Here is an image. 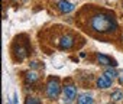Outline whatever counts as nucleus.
<instances>
[{"label":"nucleus","instance_id":"4","mask_svg":"<svg viewBox=\"0 0 123 104\" xmlns=\"http://www.w3.org/2000/svg\"><path fill=\"white\" fill-rule=\"evenodd\" d=\"M58 45H59L61 49H71L74 46V38L71 35H64V36L59 38Z\"/></svg>","mask_w":123,"mask_h":104},{"label":"nucleus","instance_id":"1","mask_svg":"<svg viewBox=\"0 0 123 104\" xmlns=\"http://www.w3.org/2000/svg\"><path fill=\"white\" fill-rule=\"evenodd\" d=\"M90 28L96 32H100V33H110V32H114L117 29V23H116L114 17H111L110 15L97 13L91 17Z\"/></svg>","mask_w":123,"mask_h":104},{"label":"nucleus","instance_id":"2","mask_svg":"<svg viewBox=\"0 0 123 104\" xmlns=\"http://www.w3.org/2000/svg\"><path fill=\"white\" fill-rule=\"evenodd\" d=\"M59 92H61V85H59L58 78H51L48 81V84H46V95H48V98L55 100V98H58Z\"/></svg>","mask_w":123,"mask_h":104},{"label":"nucleus","instance_id":"14","mask_svg":"<svg viewBox=\"0 0 123 104\" xmlns=\"http://www.w3.org/2000/svg\"><path fill=\"white\" fill-rule=\"evenodd\" d=\"M13 104H18V94H13Z\"/></svg>","mask_w":123,"mask_h":104},{"label":"nucleus","instance_id":"13","mask_svg":"<svg viewBox=\"0 0 123 104\" xmlns=\"http://www.w3.org/2000/svg\"><path fill=\"white\" fill-rule=\"evenodd\" d=\"M117 78H119V82L120 84H123V69L119 72V75H117Z\"/></svg>","mask_w":123,"mask_h":104},{"label":"nucleus","instance_id":"7","mask_svg":"<svg viewBox=\"0 0 123 104\" xmlns=\"http://www.w3.org/2000/svg\"><path fill=\"white\" fill-rule=\"evenodd\" d=\"M111 81H113V80L107 78L106 75H100V77L97 78V87H98V88L106 90V88H109V87L111 85Z\"/></svg>","mask_w":123,"mask_h":104},{"label":"nucleus","instance_id":"11","mask_svg":"<svg viewBox=\"0 0 123 104\" xmlns=\"http://www.w3.org/2000/svg\"><path fill=\"white\" fill-rule=\"evenodd\" d=\"M25 104H42V103H41V100L36 98V97H28V98L25 100Z\"/></svg>","mask_w":123,"mask_h":104},{"label":"nucleus","instance_id":"3","mask_svg":"<svg viewBox=\"0 0 123 104\" xmlns=\"http://www.w3.org/2000/svg\"><path fill=\"white\" fill-rule=\"evenodd\" d=\"M75 97H77V88L73 84H67L64 87V100H65V103L74 101Z\"/></svg>","mask_w":123,"mask_h":104},{"label":"nucleus","instance_id":"10","mask_svg":"<svg viewBox=\"0 0 123 104\" xmlns=\"http://www.w3.org/2000/svg\"><path fill=\"white\" fill-rule=\"evenodd\" d=\"M104 75H106L107 78H110V80H114V78L119 75V72H117L114 68H107V69L104 71Z\"/></svg>","mask_w":123,"mask_h":104},{"label":"nucleus","instance_id":"9","mask_svg":"<svg viewBox=\"0 0 123 104\" xmlns=\"http://www.w3.org/2000/svg\"><path fill=\"white\" fill-rule=\"evenodd\" d=\"M38 78H39V75H38L35 71H29V72H26V75H25L26 82H35Z\"/></svg>","mask_w":123,"mask_h":104},{"label":"nucleus","instance_id":"12","mask_svg":"<svg viewBox=\"0 0 123 104\" xmlns=\"http://www.w3.org/2000/svg\"><path fill=\"white\" fill-rule=\"evenodd\" d=\"M123 98V92L122 91H114L113 94H111V100L113 101H119V100H122Z\"/></svg>","mask_w":123,"mask_h":104},{"label":"nucleus","instance_id":"8","mask_svg":"<svg viewBox=\"0 0 123 104\" xmlns=\"http://www.w3.org/2000/svg\"><path fill=\"white\" fill-rule=\"evenodd\" d=\"M77 104H94V100L91 97V94H80L78 98H77Z\"/></svg>","mask_w":123,"mask_h":104},{"label":"nucleus","instance_id":"5","mask_svg":"<svg viewBox=\"0 0 123 104\" xmlns=\"http://www.w3.org/2000/svg\"><path fill=\"white\" fill-rule=\"evenodd\" d=\"M58 9L61 13H70L74 10V5L70 3L68 0H61V2H58Z\"/></svg>","mask_w":123,"mask_h":104},{"label":"nucleus","instance_id":"6","mask_svg":"<svg viewBox=\"0 0 123 104\" xmlns=\"http://www.w3.org/2000/svg\"><path fill=\"white\" fill-rule=\"evenodd\" d=\"M96 58H97V61H98V64H100V65H106V67H114V65H116V64H114V61H113L111 58H109L107 55L97 54V55H96Z\"/></svg>","mask_w":123,"mask_h":104}]
</instances>
